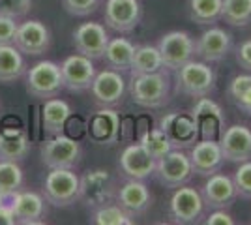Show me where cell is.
Wrapping results in <instances>:
<instances>
[{
    "instance_id": "obj_37",
    "label": "cell",
    "mask_w": 251,
    "mask_h": 225,
    "mask_svg": "<svg viewBox=\"0 0 251 225\" xmlns=\"http://www.w3.org/2000/svg\"><path fill=\"white\" fill-rule=\"evenodd\" d=\"M62 6L74 17H86L98 10L100 0H62Z\"/></svg>"
},
{
    "instance_id": "obj_35",
    "label": "cell",
    "mask_w": 251,
    "mask_h": 225,
    "mask_svg": "<svg viewBox=\"0 0 251 225\" xmlns=\"http://www.w3.org/2000/svg\"><path fill=\"white\" fill-rule=\"evenodd\" d=\"M232 180L236 186L238 197L251 199V160L238 163V169L232 175Z\"/></svg>"
},
{
    "instance_id": "obj_29",
    "label": "cell",
    "mask_w": 251,
    "mask_h": 225,
    "mask_svg": "<svg viewBox=\"0 0 251 225\" xmlns=\"http://www.w3.org/2000/svg\"><path fill=\"white\" fill-rule=\"evenodd\" d=\"M163 62H161V54L157 45H139L135 47L129 75H143V74H154L161 72Z\"/></svg>"
},
{
    "instance_id": "obj_19",
    "label": "cell",
    "mask_w": 251,
    "mask_h": 225,
    "mask_svg": "<svg viewBox=\"0 0 251 225\" xmlns=\"http://www.w3.org/2000/svg\"><path fill=\"white\" fill-rule=\"evenodd\" d=\"M232 47V36L225 28L220 26H210L195 40V56H199L201 60L214 64L221 62Z\"/></svg>"
},
{
    "instance_id": "obj_3",
    "label": "cell",
    "mask_w": 251,
    "mask_h": 225,
    "mask_svg": "<svg viewBox=\"0 0 251 225\" xmlns=\"http://www.w3.org/2000/svg\"><path fill=\"white\" fill-rule=\"evenodd\" d=\"M81 176L74 169H51L45 176L42 195L56 208H66L79 201Z\"/></svg>"
},
{
    "instance_id": "obj_33",
    "label": "cell",
    "mask_w": 251,
    "mask_h": 225,
    "mask_svg": "<svg viewBox=\"0 0 251 225\" xmlns=\"http://www.w3.org/2000/svg\"><path fill=\"white\" fill-rule=\"evenodd\" d=\"M221 19L230 26H248L251 23V0H223Z\"/></svg>"
},
{
    "instance_id": "obj_10",
    "label": "cell",
    "mask_w": 251,
    "mask_h": 225,
    "mask_svg": "<svg viewBox=\"0 0 251 225\" xmlns=\"http://www.w3.org/2000/svg\"><path fill=\"white\" fill-rule=\"evenodd\" d=\"M159 128L169 137L173 149L188 150L199 141V124L191 117V113L175 111L159 120Z\"/></svg>"
},
{
    "instance_id": "obj_2",
    "label": "cell",
    "mask_w": 251,
    "mask_h": 225,
    "mask_svg": "<svg viewBox=\"0 0 251 225\" xmlns=\"http://www.w3.org/2000/svg\"><path fill=\"white\" fill-rule=\"evenodd\" d=\"M216 90V72L204 60H189L176 70V92L189 98L210 96Z\"/></svg>"
},
{
    "instance_id": "obj_11",
    "label": "cell",
    "mask_w": 251,
    "mask_h": 225,
    "mask_svg": "<svg viewBox=\"0 0 251 225\" xmlns=\"http://www.w3.org/2000/svg\"><path fill=\"white\" fill-rule=\"evenodd\" d=\"M103 19L109 30L129 34L135 30L143 19V6L139 0H107Z\"/></svg>"
},
{
    "instance_id": "obj_38",
    "label": "cell",
    "mask_w": 251,
    "mask_h": 225,
    "mask_svg": "<svg viewBox=\"0 0 251 225\" xmlns=\"http://www.w3.org/2000/svg\"><path fill=\"white\" fill-rule=\"evenodd\" d=\"M251 86V74H240L236 75V77H232L229 83V88H227V94H229L230 101H236L238 98L248 90Z\"/></svg>"
},
{
    "instance_id": "obj_6",
    "label": "cell",
    "mask_w": 251,
    "mask_h": 225,
    "mask_svg": "<svg viewBox=\"0 0 251 225\" xmlns=\"http://www.w3.org/2000/svg\"><path fill=\"white\" fill-rule=\"evenodd\" d=\"M154 176L163 188H169V190H176L180 186L188 184L193 176V167L186 150L173 149L163 158L156 160Z\"/></svg>"
},
{
    "instance_id": "obj_20",
    "label": "cell",
    "mask_w": 251,
    "mask_h": 225,
    "mask_svg": "<svg viewBox=\"0 0 251 225\" xmlns=\"http://www.w3.org/2000/svg\"><path fill=\"white\" fill-rule=\"evenodd\" d=\"M188 156L191 161V167H193V175H199L204 178L221 171L223 161H225L220 141L216 139H199L189 149Z\"/></svg>"
},
{
    "instance_id": "obj_27",
    "label": "cell",
    "mask_w": 251,
    "mask_h": 225,
    "mask_svg": "<svg viewBox=\"0 0 251 225\" xmlns=\"http://www.w3.org/2000/svg\"><path fill=\"white\" fill-rule=\"evenodd\" d=\"M135 53V45L126 40V38H111L103 53V62L107 68L115 70V72H129L131 60Z\"/></svg>"
},
{
    "instance_id": "obj_8",
    "label": "cell",
    "mask_w": 251,
    "mask_h": 225,
    "mask_svg": "<svg viewBox=\"0 0 251 225\" xmlns=\"http://www.w3.org/2000/svg\"><path fill=\"white\" fill-rule=\"evenodd\" d=\"M163 68L176 72L178 68L195 58V40L186 30H171L163 34L157 42Z\"/></svg>"
},
{
    "instance_id": "obj_4",
    "label": "cell",
    "mask_w": 251,
    "mask_h": 225,
    "mask_svg": "<svg viewBox=\"0 0 251 225\" xmlns=\"http://www.w3.org/2000/svg\"><path fill=\"white\" fill-rule=\"evenodd\" d=\"M26 92L36 100L56 98L64 90L62 70L52 60H40L26 70Z\"/></svg>"
},
{
    "instance_id": "obj_17",
    "label": "cell",
    "mask_w": 251,
    "mask_h": 225,
    "mask_svg": "<svg viewBox=\"0 0 251 225\" xmlns=\"http://www.w3.org/2000/svg\"><path fill=\"white\" fill-rule=\"evenodd\" d=\"M109 32L101 23H81L74 30V45L77 53L84 54L92 60L103 58L105 47L109 43Z\"/></svg>"
},
{
    "instance_id": "obj_36",
    "label": "cell",
    "mask_w": 251,
    "mask_h": 225,
    "mask_svg": "<svg viewBox=\"0 0 251 225\" xmlns=\"http://www.w3.org/2000/svg\"><path fill=\"white\" fill-rule=\"evenodd\" d=\"M32 10V0H0V15L23 19Z\"/></svg>"
},
{
    "instance_id": "obj_30",
    "label": "cell",
    "mask_w": 251,
    "mask_h": 225,
    "mask_svg": "<svg viewBox=\"0 0 251 225\" xmlns=\"http://www.w3.org/2000/svg\"><path fill=\"white\" fill-rule=\"evenodd\" d=\"M221 6L223 0H189V17L197 25L212 26L221 19Z\"/></svg>"
},
{
    "instance_id": "obj_31",
    "label": "cell",
    "mask_w": 251,
    "mask_h": 225,
    "mask_svg": "<svg viewBox=\"0 0 251 225\" xmlns=\"http://www.w3.org/2000/svg\"><path fill=\"white\" fill-rule=\"evenodd\" d=\"M133 218L118 203H105L92 208L90 224L96 225H133Z\"/></svg>"
},
{
    "instance_id": "obj_24",
    "label": "cell",
    "mask_w": 251,
    "mask_h": 225,
    "mask_svg": "<svg viewBox=\"0 0 251 225\" xmlns=\"http://www.w3.org/2000/svg\"><path fill=\"white\" fill-rule=\"evenodd\" d=\"M191 117L197 120L199 135H202V139H216V133L221 126V107L212 98H199L191 109Z\"/></svg>"
},
{
    "instance_id": "obj_25",
    "label": "cell",
    "mask_w": 251,
    "mask_h": 225,
    "mask_svg": "<svg viewBox=\"0 0 251 225\" xmlns=\"http://www.w3.org/2000/svg\"><path fill=\"white\" fill-rule=\"evenodd\" d=\"M72 105L60 100V98H49L43 101L42 107V126L45 129V133L49 135H58L62 133L68 120L72 118Z\"/></svg>"
},
{
    "instance_id": "obj_32",
    "label": "cell",
    "mask_w": 251,
    "mask_h": 225,
    "mask_svg": "<svg viewBox=\"0 0 251 225\" xmlns=\"http://www.w3.org/2000/svg\"><path fill=\"white\" fill-rule=\"evenodd\" d=\"M25 182L23 169L17 161L0 160V199L19 192Z\"/></svg>"
},
{
    "instance_id": "obj_9",
    "label": "cell",
    "mask_w": 251,
    "mask_h": 225,
    "mask_svg": "<svg viewBox=\"0 0 251 225\" xmlns=\"http://www.w3.org/2000/svg\"><path fill=\"white\" fill-rule=\"evenodd\" d=\"M169 216L175 224L191 225L201 222L204 216V201L199 190L191 188L188 184L175 190L171 203H169Z\"/></svg>"
},
{
    "instance_id": "obj_26",
    "label": "cell",
    "mask_w": 251,
    "mask_h": 225,
    "mask_svg": "<svg viewBox=\"0 0 251 225\" xmlns=\"http://www.w3.org/2000/svg\"><path fill=\"white\" fill-rule=\"evenodd\" d=\"M30 152V139L25 129L8 128L0 131V160L23 161Z\"/></svg>"
},
{
    "instance_id": "obj_14",
    "label": "cell",
    "mask_w": 251,
    "mask_h": 225,
    "mask_svg": "<svg viewBox=\"0 0 251 225\" xmlns=\"http://www.w3.org/2000/svg\"><path fill=\"white\" fill-rule=\"evenodd\" d=\"M90 94L94 98L96 105L100 107H115L118 103H122L126 94L124 75L111 68L98 72L90 85Z\"/></svg>"
},
{
    "instance_id": "obj_34",
    "label": "cell",
    "mask_w": 251,
    "mask_h": 225,
    "mask_svg": "<svg viewBox=\"0 0 251 225\" xmlns=\"http://www.w3.org/2000/svg\"><path fill=\"white\" fill-rule=\"evenodd\" d=\"M139 143L145 147V150H147L154 160L163 158L169 150H173L171 141H169V137L163 133V129L159 128V126L154 128V129H147V131H143Z\"/></svg>"
},
{
    "instance_id": "obj_18",
    "label": "cell",
    "mask_w": 251,
    "mask_h": 225,
    "mask_svg": "<svg viewBox=\"0 0 251 225\" xmlns=\"http://www.w3.org/2000/svg\"><path fill=\"white\" fill-rule=\"evenodd\" d=\"M88 139L101 145L113 147L120 139V115L113 107H101L88 118Z\"/></svg>"
},
{
    "instance_id": "obj_21",
    "label": "cell",
    "mask_w": 251,
    "mask_h": 225,
    "mask_svg": "<svg viewBox=\"0 0 251 225\" xmlns=\"http://www.w3.org/2000/svg\"><path fill=\"white\" fill-rule=\"evenodd\" d=\"M118 169L126 178L147 180L148 176L154 175L156 160L148 154L141 143H133L122 150V154L118 158Z\"/></svg>"
},
{
    "instance_id": "obj_28",
    "label": "cell",
    "mask_w": 251,
    "mask_h": 225,
    "mask_svg": "<svg viewBox=\"0 0 251 225\" xmlns=\"http://www.w3.org/2000/svg\"><path fill=\"white\" fill-rule=\"evenodd\" d=\"M26 74V62L15 45H0V83L10 85Z\"/></svg>"
},
{
    "instance_id": "obj_42",
    "label": "cell",
    "mask_w": 251,
    "mask_h": 225,
    "mask_svg": "<svg viewBox=\"0 0 251 225\" xmlns=\"http://www.w3.org/2000/svg\"><path fill=\"white\" fill-rule=\"evenodd\" d=\"M232 103L240 109L242 113H246V115H250L251 117V86L242 94L240 98H238V100H236V101H232Z\"/></svg>"
},
{
    "instance_id": "obj_5",
    "label": "cell",
    "mask_w": 251,
    "mask_h": 225,
    "mask_svg": "<svg viewBox=\"0 0 251 225\" xmlns=\"http://www.w3.org/2000/svg\"><path fill=\"white\" fill-rule=\"evenodd\" d=\"M40 156L43 165L49 169H75L83 160V147L79 141L58 133L43 141Z\"/></svg>"
},
{
    "instance_id": "obj_7",
    "label": "cell",
    "mask_w": 251,
    "mask_h": 225,
    "mask_svg": "<svg viewBox=\"0 0 251 225\" xmlns=\"http://www.w3.org/2000/svg\"><path fill=\"white\" fill-rule=\"evenodd\" d=\"M115 176L107 169H90L81 176L79 201L88 208H96L100 204L111 203L116 197Z\"/></svg>"
},
{
    "instance_id": "obj_1",
    "label": "cell",
    "mask_w": 251,
    "mask_h": 225,
    "mask_svg": "<svg viewBox=\"0 0 251 225\" xmlns=\"http://www.w3.org/2000/svg\"><path fill=\"white\" fill-rule=\"evenodd\" d=\"M129 96L139 107L161 109L171 100V81L165 70L154 74L131 75L129 81Z\"/></svg>"
},
{
    "instance_id": "obj_16",
    "label": "cell",
    "mask_w": 251,
    "mask_h": 225,
    "mask_svg": "<svg viewBox=\"0 0 251 225\" xmlns=\"http://www.w3.org/2000/svg\"><path fill=\"white\" fill-rule=\"evenodd\" d=\"M201 195H202L204 206L210 210L230 208L234 204V201L238 199V192H236L232 176L220 171L206 176V180L202 184V190H201Z\"/></svg>"
},
{
    "instance_id": "obj_13",
    "label": "cell",
    "mask_w": 251,
    "mask_h": 225,
    "mask_svg": "<svg viewBox=\"0 0 251 225\" xmlns=\"http://www.w3.org/2000/svg\"><path fill=\"white\" fill-rule=\"evenodd\" d=\"M60 70H62L64 88L68 92H77V94L84 92V90H90V85L98 74L94 60L81 53L66 56L64 62L60 64Z\"/></svg>"
},
{
    "instance_id": "obj_15",
    "label": "cell",
    "mask_w": 251,
    "mask_h": 225,
    "mask_svg": "<svg viewBox=\"0 0 251 225\" xmlns=\"http://www.w3.org/2000/svg\"><path fill=\"white\" fill-rule=\"evenodd\" d=\"M45 197L40 193L34 192H15L13 195L8 197H2L0 204L4 206H10L13 216H15V222L23 225H30V224H43V216H45Z\"/></svg>"
},
{
    "instance_id": "obj_23",
    "label": "cell",
    "mask_w": 251,
    "mask_h": 225,
    "mask_svg": "<svg viewBox=\"0 0 251 225\" xmlns=\"http://www.w3.org/2000/svg\"><path fill=\"white\" fill-rule=\"evenodd\" d=\"M220 147L225 161L242 163L251 160V128L244 124H232L221 133Z\"/></svg>"
},
{
    "instance_id": "obj_12",
    "label": "cell",
    "mask_w": 251,
    "mask_h": 225,
    "mask_svg": "<svg viewBox=\"0 0 251 225\" xmlns=\"http://www.w3.org/2000/svg\"><path fill=\"white\" fill-rule=\"evenodd\" d=\"M52 36L47 25H43L38 19H28V21L19 23L13 45L28 56H40L51 49Z\"/></svg>"
},
{
    "instance_id": "obj_43",
    "label": "cell",
    "mask_w": 251,
    "mask_h": 225,
    "mask_svg": "<svg viewBox=\"0 0 251 225\" xmlns=\"http://www.w3.org/2000/svg\"><path fill=\"white\" fill-rule=\"evenodd\" d=\"M15 216L11 212L10 206H4L0 204V225H15Z\"/></svg>"
},
{
    "instance_id": "obj_40",
    "label": "cell",
    "mask_w": 251,
    "mask_h": 225,
    "mask_svg": "<svg viewBox=\"0 0 251 225\" xmlns=\"http://www.w3.org/2000/svg\"><path fill=\"white\" fill-rule=\"evenodd\" d=\"M234 56H236V62L242 70L250 72L251 74V40L242 42L236 49H234Z\"/></svg>"
},
{
    "instance_id": "obj_22",
    "label": "cell",
    "mask_w": 251,
    "mask_h": 225,
    "mask_svg": "<svg viewBox=\"0 0 251 225\" xmlns=\"http://www.w3.org/2000/svg\"><path fill=\"white\" fill-rule=\"evenodd\" d=\"M152 199H154L152 192L145 184V180H135V178H127V182L122 184L116 190L115 197L116 203L120 204L133 220L143 216L152 206Z\"/></svg>"
},
{
    "instance_id": "obj_39",
    "label": "cell",
    "mask_w": 251,
    "mask_h": 225,
    "mask_svg": "<svg viewBox=\"0 0 251 225\" xmlns=\"http://www.w3.org/2000/svg\"><path fill=\"white\" fill-rule=\"evenodd\" d=\"M17 26H19L17 19L8 17V15H0V45H13Z\"/></svg>"
},
{
    "instance_id": "obj_41",
    "label": "cell",
    "mask_w": 251,
    "mask_h": 225,
    "mask_svg": "<svg viewBox=\"0 0 251 225\" xmlns=\"http://www.w3.org/2000/svg\"><path fill=\"white\" fill-rule=\"evenodd\" d=\"M204 224L206 225H234V220H232V216L227 212V208H216V210H212V212L206 216Z\"/></svg>"
}]
</instances>
